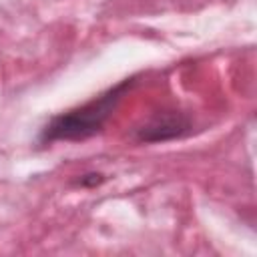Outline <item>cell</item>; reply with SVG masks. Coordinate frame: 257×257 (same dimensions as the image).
Instances as JSON below:
<instances>
[{"label":"cell","mask_w":257,"mask_h":257,"mask_svg":"<svg viewBox=\"0 0 257 257\" xmlns=\"http://www.w3.org/2000/svg\"><path fill=\"white\" fill-rule=\"evenodd\" d=\"M131 84H133V80H122L120 84H116L108 92L100 94L98 98H94L78 108H72L68 112L52 116L50 122L42 128L40 141L42 143L80 141V139H86V137L98 133Z\"/></svg>","instance_id":"cell-1"},{"label":"cell","mask_w":257,"mask_h":257,"mask_svg":"<svg viewBox=\"0 0 257 257\" xmlns=\"http://www.w3.org/2000/svg\"><path fill=\"white\" fill-rule=\"evenodd\" d=\"M191 122L183 112L177 110H163L153 114L149 120H145L137 128V139L143 143H159L169 141L175 137H181L189 131Z\"/></svg>","instance_id":"cell-2"},{"label":"cell","mask_w":257,"mask_h":257,"mask_svg":"<svg viewBox=\"0 0 257 257\" xmlns=\"http://www.w3.org/2000/svg\"><path fill=\"white\" fill-rule=\"evenodd\" d=\"M100 181H102V175L90 173V175H84V177L80 179V185H98Z\"/></svg>","instance_id":"cell-3"}]
</instances>
